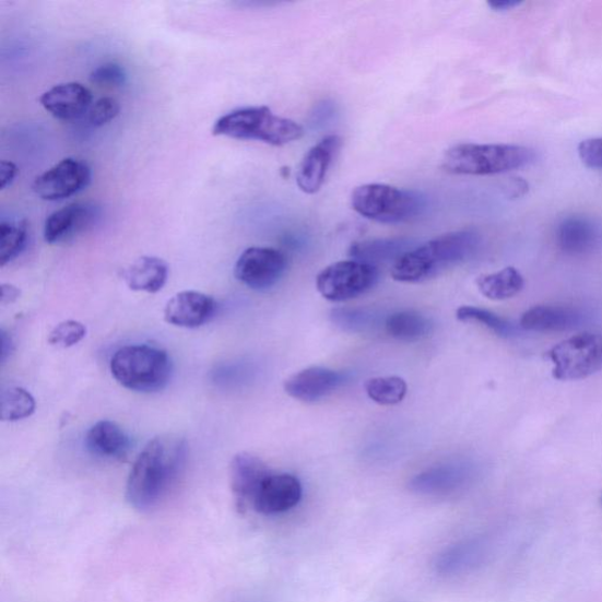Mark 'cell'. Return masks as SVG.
Returning <instances> with one entry per match:
<instances>
[{
	"instance_id": "cell-10",
	"label": "cell",
	"mask_w": 602,
	"mask_h": 602,
	"mask_svg": "<svg viewBox=\"0 0 602 602\" xmlns=\"http://www.w3.org/2000/svg\"><path fill=\"white\" fill-rule=\"evenodd\" d=\"M90 181L91 169L86 163L66 158L38 176L33 189L42 199L59 202L86 189Z\"/></svg>"
},
{
	"instance_id": "cell-17",
	"label": "cell",
	"mask_w": 602,
	"mask_h": 602,
	"mask_svg": "<svg viewBox=\"0 0 602 602\" xmlns=\"http://www.w3.org/2000/svg\"><path fill=\"white\" fill-rule=\"evenodd\" d=\"M98 211L88 203H73L49 215L44 225V239L49 244L67 243L95 224Z\"/></svg>"
},
{
	"instance_id": "cell-29",
	"label": "cell",
	"mask_w": 602,
	"mask_h": 602,
	"mask_svg": "<svg viewBox=\"0 0 602 602\" xmlns=\"http://www.w3.org/2000/svg\"><path fill=\"white\" fill-rule=\"evenodd\" d=\"M457 319L462 322H476L500 338L509 339L519 335V329L507 319L474 306H461L457 310Z\"/></svg>"
},
{
	"instance_id": "cell-37",
	"label": "cell",
	"mask_w": 602,
	"mask_h": 602,
	"mask_svg": "<svg viewBox=\"0 0 602 602\" xmlns=\"http://www.w3.org/2000/svg\"><path fill=\"white\" fill-rule=\"evenodd\" d=\"M21 291L12 285L4 284L2 286V304H11L19 299Z\"/></svg>"
},
{
	"instance_id": "cell-15",
	"label": "cell",
	"mask_w": 602,
	"mask_h": 602,
	"mask_svg": "<svg viewBox=\"0 0 602 602\" xmlns=\"http://www.w3.org/2000/svg\"><path fill=\"white\" fill-rule=\"evenodd\" d=\"M217 311V302L203 292L182 291L169 299L164 308V319L169 326L181 329L204 327Z\"/></svg>"
},
{
	"instance_id": "cell-12",
	"label": "cell",
	"mask_w": 602,
	"mask_h": 602,
	"mask_svg": "<svg viewBox=\"0 0 602 602\" xmlns=\"http://www.w3.org/2000/svg\"><path fill=\"white\" fill-rule=\"evenodd\" d=\"M302 497L303 486L297 476L270 473L258 488L252 508L262 516L282 515L296 507Z\"/></svg>"
},
{
	"instance_id": "cell-36",
	"label": "cell",
	"mask_w": 602,
	"mask_h": 602,
	"mask_svg": "<svg viewBox=\"0 0 602 602\" xmlns=\"http://www.w3.org/2000/svg\"><path fill=\"white\" fill-rule=\"evenodd\" d=\"M19 173V167L14 163L10 161L0 163V189L7 190L10 188Z\"/></svg>"
},
{
	"instance_id": "cell-1",
	"label": "cell",
	"mask_w": 602,
	"mask_h": 602,
	"mask_svg": "<svg viewBox=\"0 0 602 602\" xmlns=\"http://www.w3.org/2000/svg\"><path fill=\"white\" fill-rule=\"evenodd\" d=\"M188 447L179 437L162 436L147 442L134 461L127 499L138 511H150L166 496L187 461Z\"/></svg>"
},
{
	"instance_id": "cell-28",
	"label": "cell",
	"mask_w": 602,
	"mask_h": 602,
	"mask_svg": "<svg viewBox=\"0 0 602 602\" xmlns=\"http://www.w3.org/2000/svg\"><path fill=\"white\" fill-rule=\"evenodd\" d=\"M36 411V400L33 394L19 386H10L0 397V412L3 422H20L28 418Z\"/></svg>"
},
{
	"instance_id": "cell-16",
	"label": "cell",
	"mask_w": 602,
	"mask_h": 602,
	"mask_svg": "<svg viewBox=\"0 0 602 602\" xmlns=\"http://www.w3.org/2000/svg\"><path fill=\"white\" fill-rule=\"evenodd\" d=\"M270 473L265 462L255 455L241 452L234 457L229 464V485L239 511L252 508L257 491Z\"/></svg>"
},
{
	"instance_id": "cell-40",
	"label": "cell",
	"mask_w": 602,
	"mask_h": 602,
	"mask_svg": "<svg viewBox=\"0 0 602 602\" xmlns=\"http://www.w3.org/2000/svg\"><path fill=\"white\" fill-rule=\"evenodd\" d=\"M601 505H602V497H601Z\"/></svg>"
},
{
	"instance_id": "cell-9",
	"label": "cell",
	"mask_w": 602,
	"mask_h": 602,
	"mask_svg": "<svg viewBox=\"0 0 602 602\" xmlns=\"http://www.w3.org/2000/svg\"><path fill=\"white\" fill-rule=\"evenodd\" d=\"M287 269L286 256L272 247H249L238 258L235 276L247 287L264 291L280 282Z\"/></svg>"
},
{
	"instance_id": "cell-23",
	"label": "cell",
	"mask_w": 602,
	"mask_h": 602,
	"mask_svg": "<svg viewBox=\"0 0 602 602\" xmlns=\"http://www.w3.org/2000/svg\"><path fill=\"white\" fill-rule=\"evenodd\" d=\"M168 278L166 262L157 257L138 258L123 273V280L135 292L157 293L165 286Z\"/></svg>"
},
{
	"instance_id": "cell-7",
	"label": "cell",
	"mask_w": 602,
	"mask_h": 602,
	"mask_svg": "<svg viewBox=\"0 0 602 602\" xmlns=\"http://www.w3.org/2000/svg\"><path fill=\"white\" fill-rule=\"evenodd\" d=\"M553 377L581 380L602 370V333L583 332L566 339L547 352Z\"/></svg>"
},
{
	"instance_id": "cell-19",
	"label": "cell",
	"mask_w": 602,
	"mask_h": 602,
	"mask_svg": "<svg viewBox=\"0 0 602 602\" xmlns=\"http://www.w3.org/2000/svg\"><path fill=\"white\" fill-rule=\"evenodd\" d=\"M39 102L51 116L63 121H74L88 114L94 105L92 92L81 83L59 84L46 91Z\"/></svg>"
},
{
	"instance_id": "cell-32",
	"label": "cell",
	"mask_w": 602,
	"mask_h": 602,
	"mask_svg": "<svg viewBox=\"0 0 602 602\" xmlns=\"http://www.w3.org/2000/svg\"><path fill=\"white\" fill-rule=\"evenodd\" d=\"M86 335L84 323L76 320H66L50 332L48 342L59 349H70L83 341Z\"/></svg>"
},
{
	"instance_id": "cell-6",
	"label": "cell",
	"mask_w": 602,
	"mask_h": 602,
	"mask_svg": "<svg viewBox=\"0 0 602 602\" xmlns=\"http://www.w3.org/2000/svg\"><path fill=\"white\" fill-rule=\"evenodd\" d=\"M351 205L362 217L381 224H400L420 215L426 199L421 192L388 184H365L354 189Z\"/></svg>"
},
{
	"instance_id": "cell-2",
	"label": "cell",
	"mask_w": 602,
	"mask_h": 602,
	"mask_svg": "<svg viewBox=\"0 0 602 602\" xmlns=\"http://www.w3.org/2000/svg\"><path fill=\"white\" fill-rule=\"evenodd\" d=\"M480 245L481 238L473 231H456L439 236L401 256L392 267V278L396 282L408 284L434 280L473 257Z\"/></svg>"
},
{
	"instance_id": "cell-38",
	"label": "cell",
	"mask_w": 602,
	"mask_h": 602,
	"mask_svg": "<svg viewBox=\"0 0 602 602\" xmlns=\"http://www.w3.org/2000/svg\"><path fill=\"white\" fill-rule=\"evenodd\" d=\"M521 2L517 0H497V2H489L488 7L494 11H507L519 7Z\"/></svg>"
},
{
	"instance_id": "cell-26",
	"label": "cell",
	"mask_w": 602,
	"mask_h": 602,
	"mask_svg": "<svg viewBox=\"0 0 602 602\" xmlns=\"http://www.w3.org/2000/svg\"><path fill=\"white\" fill-rule=\"evenodd\" d=\"M476 286L489 300L500 302L516 297L524 286L523 276L515 268L477 276Z\"/></svg>"
},
{
	"instance_id": "cell-25",
	"label": "cell",
	"mask_w": 602,
	"mask_h": 602,
	"mask_svg": "<svg viewBox=\"0 0 602 602\" xmlns=\"http://www.w3.org/2000/svg\"><path fill=\"white\" fill-rule=\"evenodd\" d=\"M385 329L396 341L415 343L434 331V323L420 312L401 311L385 319Z\"/></svg>"
},
{
	"instance_id": "cell-27",
	"label": "cell",
	"mask_w": 602,
	"mask_h": 602,
	"mask_svg": "<svg viewBox=\"0 0 602 602\" xmlns=\"http://www.w3.org/2000/svg\"><path fill=\"white\" fill-rule=\"evenodd\" d=\"M334 326L349 333H365L380 326L381 316L369 308L339 307L331 312Z\"/></svg>"
},
{
	"instance_id": "cell-14",
	"label": "cell",
	"mask_w": 602,
	"mask_h": 602,
	"mask_svg": "<svg viewBox=\"0 0 602 602\" xmlns=\"http://www.w3.org/2000/svg\"><path fill=\"white\" fill-rule=\"evenodd\" d=\"M342 145L341 137L330 134L307 151L297 172V185L304 193L315 194L322 188Z\"/></svg>"
},
{
	"instance_id": "cell-39",
	"label": "cell",
	"mask_w": 602,
	"mask_h": 602,
	"mask_svg": "<svg viewBox=\"0 0 602 602\" xmlns=\"http://www.w3.org/2000/svg\"><path fill=\"white\" fill-rule=\"evenodd\" d=\"M0 341H2V362L5 363L13 351L12 339L2 330V339H0Z\"/></svg>"
},
{
	"instance_id": "cell-34",
	"label": "cell",
	"mask_w": 602,
	"mask_h": 602,
	"mask_svg": "<svg viewBox=\"0 0 602 602\" xmlns=\"http://www.w3.org/2000/svg\"><path fill=\"white\" fill-rule=\"evenodd\" d=\"M90 81L101 86H121L127 83V72L118 64H104L92 71Z\"/></svg>"
},
{
	"instance_id": "cell-20",
	"label": "cell",
	"mask_w": 602,
	"mask_h": 602,
	"mask_svg": "<svg viewBox=\"0 0 602 602\" xmlns=\"http://www.w3.org/2000/svg\"><path fill=\"white\" fill-rule=\"evenodd\" d=\"M589 316L575 307L540 305L520 319V329L531 332H565L579 329Z\"/></svg>"
},
{
	"instance_id": "cell-13",
	"label": "cell",
	"mask_w": 602,
	"mask_h": 602,
	"mask_svg": "<svg viewBox=\"0 0 602 602\" xmlns=\"http://www.w3.org/2000/svg\"><path fill=\"white\" fill-rule=\"evenodd\" d=\"M491 554V544L484 536H474L446 547L435 562L436 573L444 577H457L473 573L483 566Z\"/></svg>"
},
{
	"instance_id": "cell-31",
	"label": "cell",
	"mask_w": 602,
	"mask_h": 602,
	"mask_svg": "<svg viewBox=\"0 0 602 602\" xmlns=\"http://www.w3.org/2000/svg\"><path fill=\"white\" fill-rule=\"evenodd\" d=\"M27 243L25 221L3 222L0 224V264L5 267L21 256Z\"/></svg>"
},
{
	"instance_id": "cell-21",
	"label": "cell",
	"mask_w": 602,
	"mask_h": 602,
	"mask_svg": "<svg viewBox=\"0 0 602 602\" xmlns=\"http://www.w3.org/2000/svg\"><path fill=\"white\" fill-rule=\"evenodd\" d=\"M559 249L569 256H583L593 252L601 241L600 228L582 215L564 219L555 231Z\"/></svg>"
},
{
	"instance_id": "cell-24",
	"label": "cell",
	"mask_w": 602,
	"mask_h": 602,
	"mask_svg": "<svg viewBox=\"0 0 602 602\" xmlns=\"http://www.w3.org/2000/svg\"><path fill=\"white\" fill-rule=\"evenodd\" d=\"M410 241L404 239H377L354 243L349 251L352 260L376 267L381 262L397 261L410 250ZM393 262V264H394Z\"/></svg>"
},
{
	"instance_id": "cell-4",
	"label": "cell",
	"mask_w": 602,
	"mask_h": 602,
	"mask_svg": "<svg viewBox=\"0 0 602 602\" xmlns=\"http://www.w3.org/2000/svg\"><path fill=\"white\" fill-rule=\"evenodd\" d=\"M535 162V152L527 146L507 144H459L444 154L446 173L461 176L500 175Z\"/></svg>"
},
{
	"instance_id": "cell-18",
	"label": "cell",
	"mask_w": 602,
	"mask_h": 602,
	"mask_svg": "<svg viewBox=\"0 0 602 602\" xmlns=\"http://www.w3.org/2000/svg\"><path fill=\"white\" fill-rule=\"evenodd\" d=\"M345 381V376L338 370L312 366L291 376L284 383L285 392L305 403H314L333 393Z\"/></svg>"
},
{
	"instance_id": "cell-35",
	"label": "cell",
	"mask_w": 602,
	"mask_h": 602,
	"mask_svg": "<svg viewBox=\"0 0 602 602\" xmlns=\"http://www.w3.org/2000/svg\"><path fill=\"white\" fill-rule=\"evenodd\" d=\"M578 153L586 166L602 169V137L586 139L579 144Z\"/></svg>"
},
{
	"instance_id": "cell-33",
	"label": "cell",
	"mask_w": 602,
	"mask_h": 602,
	"mask_svg": "<svg viewBox=\"0 0 602 602\" xmlns=\"http://www.w3.org/2000/svg\"><path fill=\"white\" fill-rule=\"evenodd\" d=\"M120 113L119 103L110 97L102 98L91 106L87 114V121L91 127L101 128L118 117Z\"/></svg>"
},
{
	"instance_id": "cell-3",
	"label": "cell",
	"mask_w": 602,
	"mask_h": 602,
	"mask_svg": "<svg viewBox=\"0 0 602 602\" xmlns=\"http://www.w3.org/2000/svg\"><path fill=\"white\" fill-rule=\"evenodd\" d=\"M212 132L214 135L272 146L297 142L305 133L300 123L273 114L268 106L243 107L229 113L215 121Z\"/></svg>"
},
{
	"instance_id": "cell-11",
	"label": "cell",
	"mask_w": 602,
	"mask_h": 602,
	"mask_svg": "<svg viewBox=\"0 0 602 602\" xmlns=\"http://www.w3.org/2000/svg\"><path fill=\"white\" fill-rule=\"evenodd\" d=\"M475 474V468L470 462H451L414 475L410 489L425 497L451 496L471 485Z\"/></svg>"
},
{
	"instance_id": "cell-30",
	"label": "cell",
	"mask_w": 602,
	"mask_h": 602,
	"mask_svg": "<svg viewBox=\"0 0 602 602\" xmlns=\"http://www.w3.org/2000/svg\"><path fill=\"white\" fill-rule=\"evenodd\" d=\"M365 391L370 400L381 406H393L408 394V383L400 377H378L365 382Z\"/></svg>"
},
{
	"instance_id": "cell-22",
	"label": "cell",
	"mask_w": 602,
	"mask_h": 602,
	"mask_svg": "<svg viewBox=\"0 0 602 602\" xmlns=\"http://www.w3.org/2000/svg\"><path fill=\"white\" fill-rule=\"evenodd\" d=\"M87 450L105 459L127 458L131 450L130 437L117 423L101 421L92 426L85 438Z\"/></svg>"
},
{
	"instance_id": "cell-5",
	"label": "cell",
	"mask_w": 602,
	"mask_h": 602,
	"mask_svg": "<svg viewBox=\"0 0 602 602\" xmlns=\"http://www.w3.org/2000/svg\"><path fill=\"white\" fill-rule=\"evenodd\" d=\"M110 369L122 388L139 393H153L165 389L172 379L173 362L161 349L129 345L116 351Z\"/></svg>"
},
{
	"instance_id": "cell-8",
	"label": "cell",
	"mask_w": 602,
	"mask_h": 602,
	"mask_svg": "<svg viewBox=\"0 0 602 602\" xmlns=\"http://www.w3.org/2000/svg\"><path fill=\"white\" fill-rule=\"evenodd\" d=\"M379 281L378 268L356 260L338 261L317 276L320 295L334 303L356 299L373 290Z\"/></svg>"
}]
</instances>
